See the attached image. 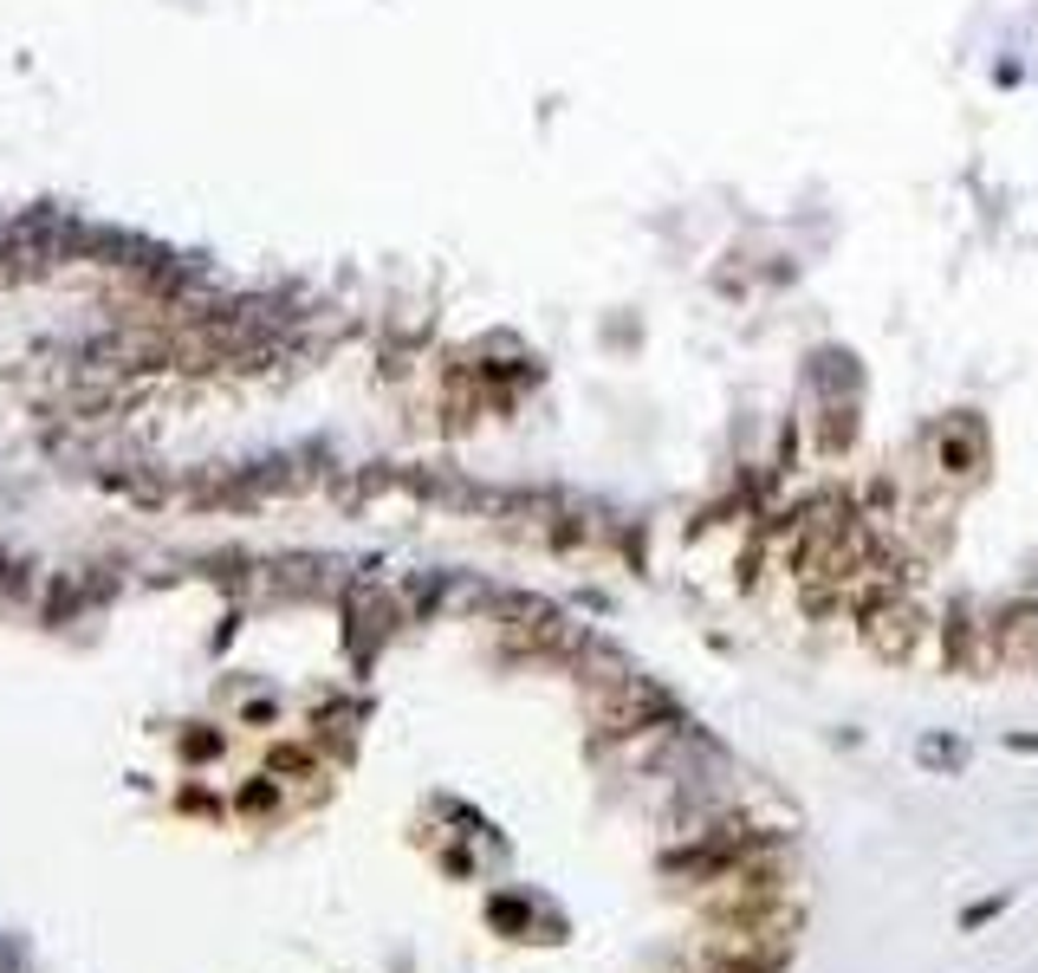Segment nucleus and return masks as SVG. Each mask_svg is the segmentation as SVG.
I'll list each match as a JSON object with an SVG mask.
<instances>
[{"instance_id": "6", "label": "nucleus", "mask_w": 1038, "mask_h": 973, "mask_svg": "<svg viewBox=\"0 0 1038 973\" xmlns=\"http://www.w3.org/2000/svg\"><path fill=\"white\" fill-rule=\"evenodd\" d=\"M921 759H928V766H954V759H961V746H954V740H928V746H921Z\"/></svg>"}, {"instance_id": "5", "label": "nucleus", "mask_w": 1038, "mask_h": 973, "mask_svg": "<svg viewBox=\"0 0 1038 973\" xmlns=\"http://www.w3.org/2000/svg\"><path fill=\"white\" fill-rule=\"evenodd\" d=\"M396 623H402V610L389 604L377 585H351V636H358V649H371V636L384 642Z\"/></svg>"}, {"instance_id": "1", "label": "nucleus", "mask_w": 1038, "mask_h": 973, "mask_svg": "<svg viewBox=\"0 0 1038 973\" xmlns=\"http://www.w3.org/2000/svg\"><path fill=\"white\" fill-rule=\"evenodd\" d=\"M857 623H864V642H870L883 662H915L921 629H928V610L915 604L903 585H890V591H877V598L857 604Z\"/></svg>"}, {"instance_id": "2", "label": "nucleus", "mask_w": 1038, "mask_h": 973, "mask_svg": "<svg viewBox=\"0 0 1038 973\" xmlns=\"http://www.w3.org/2000/svg\"><path fill=\"white\" fill-rule=\"evenodd\" d=\"M987 455H993L987 422L967 416V409H954V416H941V422L928 429V468H934L941 481H974V475L987 468Z\"/></svg>"}, {"instance_id": "4", "label": "nucleus", "mask_w": 1038, "mask_h": 973, "mask_svg": "<svg viewBox=\"0 0 1038 973\" xmlns=\"http://www.w3.org/2000/svg\"><path fill=\"white\" fill-rule=\"evenodd\" d=\"M941 636H948V669H967V675L993 669V623H987L980 610L961 604L948 623H941Z\"/></svg>"}, {"instance_id": "3", "label": "nucleus", "mask_w": 1038, "mask_h": 973, "mask_svg": "<svg viewBox=\"0 0 1038 973\" xmlns=\"http://www.w3.org/2000/svg\"><path fill=\"white\" fill-rule=\"evenodd\" d=\"M993 669L1038 675V604H1006L993 616Z\"/></svg>"}]
</instances>
